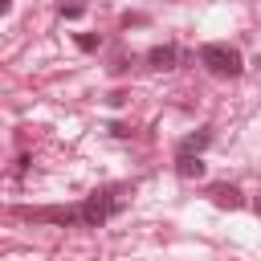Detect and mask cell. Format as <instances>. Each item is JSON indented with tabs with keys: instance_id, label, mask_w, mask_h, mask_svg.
I'll return each mask as SVG.
<instances>
[{
	"instance_id": "3",
	"label": "cell",
	"mask_w": 261,
	"mask_h": 261,
	"mask_svg": "<svg viewBox=\"0 0 261 261\" xmlns=\"http://www.w3.org/2000/svg\"><path fill=\"white\" fill-rule=\"evenodd\" d=\"M208 200H212L216 208H228V212L245 208V192H241L237 184H212V188H208Z\"/></svg>"
},
{
	"instance_id": "10",
	"label": "cell",
	"mask_w": 261,
	"mask_h": 261,
	"mask_svg": "<svg viewBox=\"0 0 261 261\" xmlns=\"http://www.w3.org/2000/svg\"><path fill=\"white\" fill-rule=\"evenodd\" d=\"M0 12H12V0H0Z\"/></svg>"
},
{
	"instance_id": "8",
	"label": "cell",
	"mask_w": 261,
	"mask_h": 261,
	"mask_svg": "<svg viewBox=\"0 0 261 261\" xmlns=\"http://www.w3.org/2000/svg\"><path fill=\"white\" fill-rule=\"evenodd\" d=\"M57 12H61L65 20H77V16L86 12V0H57Z\"/></svg>"
},
{
	"instance_id": "4",
	"label": "cell",
	"mask_w": 261,
	"mask_h": 261,
	"mask_svg": "<svg viewBox=\"0 0 261 261\" xmlns=\"http://www.w3.org/2000/svg\"><path fill=\"white\" fill-rule=\"evenodd\" d=\"M175 61H179V49H175V45H155V49H147V65H151V69H175Z\"/></svg>"
},
{
	"instance_id": "1",
	"label": "cell",
	"mask_w": 261,
	"mask_h": 261,
	"mask_svg": "<svg viewBox=\"0 0 261 261\" xmlns=\"http://www.w3.org/2000/svg\"><path fill=\"white\" fill-rule=\"evenodd\" d=\"M200 65H204L208 73H216V77H241V73H245L241 53H237L232 45H224V41H208V45H200Z\"/></svg>"
},
{
	"instance_id": "2",
	"label": "cell",
	"mask_w": 261,
	"mask_h": 261,
	"mask_svg": "<svg viewBox=\"0 0 261 261\" xmlns=\"http://www.w3.org/2000/svg\"><path fill=\"white\" fill-rule=\"evenodd\" d=\"M122 188L118 184H110V188H98L94 196H86V204H77L82 208V224L86 228H102L118 208H122V196H118Z\"/></svg>"
},
{
	"instance_id": "5",
	"label": "cell",
	"mask_w": 261,
	"mask_h": 261,
	"mask_svg": "<svg viewBox=\"0 0 261 261\" xmlns=\"http://www.w3.org/2000/svg\"><path fill=\"white\" fill-rule=\"evenodd\" d=\"M33 220H49V224H73L82 220V208H41V212H24Z\"/></svg>"
},
{
	"instance_id": "9",
	"label": "cell",
	"mask_w": 261,
	"mask_h": 261,
	"mask_svg": "<svg viewBox=\"0 0 261 261\" xmlns=\"http://www.w3.org/2000/svg\"><path fill=\"white\" fill-rule=\"evenodd\" d=\"M77 49L94 53V49H102V37H98V33H77Z\"/></svg>"
},
{
	"instance_id": "7",
	"label": "cell",
	"mask_w": 261,
	"mask_h": 261,
	"mask_svg": "<svg viewBox=\"0 0 261 261\" xmlns=\"http://www.w3.org/2000/svg\"><path fill=\"white\" fill-rule=\"evenodd\" d=\"M175 175L179 179H200L204 175V159L200 155H175Z\"/></svg>"
},
{
	"instance_id": "6",
	"label": "cell",
	"mask_w": 261,
	"mask_h": 261,
	"mask_svg": "<svg viewBox=\"0 0 261 261\" xmlns=\"http://www.w3.org/2000/svg\"><path fill=\"white\" fill-rule=\"evenodd\" d=\"M208 143H212V130H208V126H200L196 135H184V139H179V151H175V155H200Z\"/></svg>"
}]
</instances>
